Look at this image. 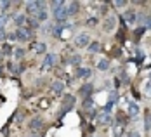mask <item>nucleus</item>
Returning a JSON list of instances; mask_svg holds the SVG:
<instances>
[{
  "instance_id": "nucleus-15",
  "label": "nucleus",
  "mask_w": 151,
  "mask_h": 137,
  "mask_svg": "<svg viewBox=\"0 0 151 137\" xmlns=\"http://www.w3.org/2000/svg\"><path fill=\"white\" fill-rule=\"evenodd\" d=\"M68 62H70L71 66H78V64L82 62V57H80L78 54H73V56H70V59H68Z\"/></svg>"
},
{
  "instance_id": "nucleus-18",
  "label": "nucleus",
  "mask_w": 151,
  "mask_h": 137,
  "mask_svg": "<svg viewBox=\"0 0 151 137\" xmlns=\"http://www.w3.org/2000/svg\"><path fill=\"white\" fill-rule=\"evenodd\" d=\"M109 68V61L108 59H101V61L97 62V70H101V71H106Z\"/></svg>"
},
{
  "instance_id": "nucleus-4",
  "label": "nucleus",
  "mask_w": 151,
  "mask_h": 137,
  "mask_svg": "<svg viewBox=\"0 0 151 137\" xmlns=\"http://www.w3.org/2000/svg\"><path fill=\"white\" fill-rule=\"evenodd\" d=\"M54 17L58 19V21H64L66 17H68V11H66V2L58 7V9H54Z\"/></svg>"
},
{
  "instance_id": "nucleus-10",
  "label": "nucleus",
  "mask_w": 151,
  "mask_h": 137,
  "mask_svg": "<svg viewBox=\"0 0 151 137\" xmlns=\"http://www.w3.org/2000/svg\"><path fill=\"white\" fill-rule=\"evenodd\" d=\"M136 19H137V16L134 11H125V14H123V21H127V23H136Z\"/></svg>"
},
{
  "instance_id": "nucleus-8",
  "label": "nucleus",
  "mask_w": 151,
  "mask_h": 137,
  "mask_svg": "<svg viewBox=\"0 0 151 137\" xmlns=\"http://www.w3.org/2000/svg\"><path fill=\"white\" fill-rule=\"evenodd\" d=\"M28 125H30V128H33V130H42L44 128V120L42 118H33Z\"/></svg>"
},
{
  "instance_id": "nucleus-1",
  "label": "nucleus",
  "mask_w": 151,
  "mask_h": 137,
  "mask_svg": "<svg viewBox=\"0 0 151 137\" xmlns=\"http://www.w3.org/2000/svg\"><path fill=\"white\" fill-rule=\"evenodd\" d=\"M42 9H44V4L42 2H28L26 4V11H28L30 16H37Z\"/></svg>"
},
{
  "instance_id": "nucleus-17",
  "label": "nucleus",
  "mask_w": 151,
  "mask_h": 137,
  "mask_svg": "<svg viewBox=\"0 0 151 137\" xmlns=\"http://www.w3.org/2000/svg\"><path fill=\"white\" fill-rule=\"evenodd\" d=\"M63 89H64V85L61 83L59 80H56V82L52 83V90L56 92V94H61V92H63Z\"/></svg>"
},
{
  "instance_id": "nucleus-37",
  "label": "nucleus",
  "mask_w": 151,
  "mask_h": 137,
  "mask_svg": "<svg viewBox=\"0 0 151 137\" xmlns=\"http://www.w3.org/2000/svg\"><path fill=\"white\" fill-rule=\"evenodd\" d=\"M150 80H151V73H150Z\"/></svg>"
},
{
  "instance_id": "nucleus-3",
  "label": "nucleus",
  "mask_w": 151,
  "mask_h": 137,
  "mask_svg": "<svg viewBox=\"0 0 151 137\" xmlns=\"http://www.w3.org/2000/svg\"><path fill=\"white\" fill-rule=\"evenodd\" d=\"M75 45L76 47H89L91 45V37L87 33H80L75 38Z\"/></svg>"
},
{
  "instance_id": "nucleus-36",
  "label": "nucleus",
  "mask_w": 151,
  "mask_h": 137,
  "mask_svg": "<svg viewBox=\"0 0 151 137\" xmlns=\"http://www.w3.org/2000/svg\"><path fill=\"white\" fill-rule=\"evenodd\" d=\"M130 137H139V134L137 132H130Z\"/></svg>"
},
{
  "instance_id": "nucleus-6",
  "label": "nucleus",
  "mask_w": 151,
  "mask_h": 137,
  "mask_svg": "<svg viewBox=\"0 0 151 137\" xmlns=\"http://www.w3.org/2000/svg\"><path fill=\"white\" fill-rule=\"evenodd\" d=\"M31 50L37 52V54H44L47 50V45L42 44V42H33V44H31Z\"/></svg>"
},
{
  "instance_id": "nucleus-14",
  "label": "nucleus",
  "mask_w": 151,
  "mask_h": 137,
  "mask_svg": "<svg viewBox=\"0 0 151 137\" xmlns=\"http://www.w3.org/2000/svg\"><path fill=\"white\" fill-rule=\"evenodd\" d=\"M116 120H118V125H122V127H125V125H127V120H129V116H127V115H123V113H118V115H116Z\"/></svg>"
},
{
  "instance_id": "nucleus-26",
  "label": "nucleus",
  "mask_w": 151,
  "mask_h": 137,
  "mask_svg": "<svg viewBox=\"0 0 151 137\" xmlns=\"http://www.w3.org/2000/svg\"><path fill=\"white\" fill-rule=\"evenodd\" d=\"M16 57H17V59L24 57V50H23V49H17V50H16Z\"/></svg>"
},
{
  "instance_id": "nucleus-25",
  "label": "nucleus",
  "mask_w": 151,
  "mask_h": 137,
  "mask_svg": "<svg viewBox=\"0 0 151 137\" xmlns=\"http://www.w3.org/2000/svg\"><path fill=\"white\" fill-rule=\"evenodd\" d=\"M122 132H123V127L122 125H116L115 127V137H122Z\"/></svg>"
},
{
  "instance_id": "nucleus-22",
  "label": "nucleus",
  "mask_w": 151,
  "mask_h": 137,
  "mask_svg": "<svg viewBox=\"0 0 151 137\" xmlns=\"http://www.w3.org/2000/svg\"><path fill=\"white\" fill-rule=\"evenodd\" d=\"M115 28V21L113 19H106V23H104V31H111Z\"/></svg>"
},
{
  "instance_id": "nucleus-34",
  "label": "nucleus",
  "mask_w": 151,
  "mask_h": 137,
  "mask_svg": "<svg viewBox=\"0 0 151 137\" xmlns=\"http://www.w3.org/2000/svg\"><path fill=\"white\" fill-rule=\"evenodd\" d=\"M4 23H5V19H4V17H0V31H2V28H4Z\"/></svg>"
},
{
  "instance_id": "nucleus-16",
  "label": "nucleus",
  "mask_w": 151,
  "mask_h": 137,
  "mask_svg": "<svg viewBox=\"0 0 151 137\" xmlns=\"http://www.w3.org/2000/svg\"><path fill=\"white\" fill-rule=\"evenodd\" d=\"M137 113H139L137 104H136V103H130V104H129V116H136Z\"/></svg>"
},
{
  "instance_id": "nucleus-29",
  "label": "nucleus",
  "mask_w": 151,
  "mask_h": 137,
  "mask_svg": "<svg viewBox=\"0 0 151 137\" xmlns=\"http://www.w3.org/2000/svg\"><path fill=\"white\" fill-rule=\"evenodd\" d=\"M142 31H144V28L141 26V28H137V30L134 31V35H136V37H141V35H142Z\"/></svg>"
},
{
  "instance_id": "nucleus-21",
  "label": "nucleus",
  "mask_w": 151,
  "mask_h": 137,
  "mask_svg": "<svg viewBox=\"0 0 151 137\" xmlns=\"http://www.w3.org/2000/svg\"><path fill=\"white\" fill-rule=\"evenodd\" d=\"M144 128L146 130H151V111L146 109V122H144Z\"/></svg>"
},
{
  "instance_id": "nucleus-24",
  "label": "nucleus",
  "mask_w": 151,
  "mask_h": 137,
  "mask_svg": "<svg viewBox=\"0 0 151 137\" xmlns=\"http://www.w3.org/2000/svg\"><path fill=\"white\" fill-rule=\"evenodd\" d=\"M35 17H37L38 21H45V19H47V12H45V11H44V9H42V11H40L38 14L35 16Z\"/></svg>"
},
{
  "instance_id": "nucleus-32",
  "label": "nucleus",
  "mask_w": 151,
  "mask_h": 137,
  "mask_svg": "<svg viewBox=\"0 0 151 137\" xmlns=\"http://www.w3.org/2000/svg\"><path fill=\"white\" fill-rule=\"evenodd\" d=\"M144 23H146V28H150V30H151V19H150V17H148Z\"/></svg>"
},
{
  "instance_id": "nucleus-31",
  "label": "nucleus",
  "mask_w": 151,
  "mask_h": 137,
  "mask_svg": "<svg viewBox=\"0 0 151 137\" xmlns=\"http://www.w3.org/2000/svg\"><path fill=\"white\" fill-rule=\"evenodd\" d=\"M87 23H89V26H94V24H96V19H94V17H91Z\"/></svg>"
},
{
  "instance_id": "nucleus-19",
  "label": "nucleus",
  "mask_w": 151,
  "mask_h": 137,
  "mask_svg": "<svg viewBox=\"0 0 151 137\" xmlns=\"http://www.w3.org/2000/svg\"><path fill=\"white\" fill-rule=\"evenodd\" d=\"M92 106H94V101H92V97L83 99V109H85V111H92Z\"/></svg>"
},
{
  "instance_id": "nucleus-27",
  "label": "nucleus",
  "mask_w": 151,
  "mask_h": 137,
  "mask_svg": "<svg viewBox=\"0 0 151 137\" xmlns=\"http://www.w3.org/2000/svg\"><path fill=\"white\" fill-rule=\"evenodd\" d=\"M115 5H116V7H125V5H127V2H125V0H116V2H115Z\"/></svg>"
},
{
  "instance_id": "nucleus-5",
  "label": "nucleus",
  "mask_w": 151,
  "mask_h": 137,
  "mask_svg": "<svg viewBox=\"0 0 151 137\" xmlns=\"http://www.w3.org/2000/svg\"><path fill=\"white\" fill-rule=\"evenodd\" d=\"M92 90H94V85H92V83H83V85L80 87V92H78V94H80L83 99H87V97L92 95Z\"/></svg>"
},
{
  "instance_id": "nucleus-28",
  "label": "nucleus",
  "mask_w": 151,
  "mask_h": 137,
  "mask_svg": "<svg viewBox=\"0 0 151 137\" xmlns=\"http://www.w3.org/2000/svg\"><path fill=\"white\" fill-rule=\"evenodd\" d=\"M113 57H120V49H118V47L113 49Z\"/></svg>"
},
{
  "instance_id": "nucleus-20",
  "label": "nucleus",
  "mask_w": 151,
  "mask_h": 137,
  "mask_svg": "<svg viewBox=\"0 0 151 137\" xmlns=\"http://www.w3.org/2000/svg\"><path fill=\"white\" fill-rule=\"evenodd\" d=\"M38 23H40V21H38L35 16H30V17H28V26H30V28H38Z\"/></svg>"
},
{
  "instance_id": "nucleus-9",
  "label": "nucleus",
  "mask_w": 151,
  "mask_h": 137,
  "mask_svg": "<svg viewBox=\"0 0 151 137\" xmlns=\"http://www.w3.org/2000/svg\"><path fill=\"white\" fill-rule=\"evenodd\" d=\"M56 61V56L54 54H47L45 56V59H44V64H42V68L44 70H49L50 66H52V62Z\"/></svg>"
},
{
  "instance_id": "nucleus-33",
  "label": "nucleus",
  "mask_w": 151,
  "mask_h": 137,
  "mask_svg": "<svg viewBox=\"0 0 151 137\" xmlns=\"http://www.w3.org/2000/svg\"><path fill=\"white\" fill-rule=\"evenodd\" d=\"M146 92H148V94L151 95V82L148 83V85H146Z\"/></svg>"
},
{
  "instance_id": "nucleus-35",
  "label": "nucleus",
  "mask_w": 151,
  "mask_h": 137,
  "mask_svg": "<svg viewBox=\"0 0 151 137\" xmlns=\"http://www.w3.org/2000/svg\"><path fill=\"white\" fill-rule=\"evenodd\" d=\"M4 38H5V33H4V31H0V40H4Z\"/></svg>"
},
{
  "instance_id": "nucleus-38",
  "label": "nucleus",
  "mask_w": 151,
  "mask_h": 137,
  "mask_svg": "<svg viewBox=\"0 0 151 137\" xmlns=\"http://www.w3.org/2000/svg\"><path fill=\"white\" fill-rule=\"evenodd\" d=\"M87 137H91V136H87Z\"/></svg>"
},
{
  "instance_id": "nucleus-30",
  "label": "nucleus",
  "mask_w": 151,
  "mask_h": 137,
  "mask_svg": "<svg viewBox=\"0 0 151 137\" xmlns=\"http://www.w3.org/2000/svg\"><path fill=\"white\" fill-rule=\"evenodd\" d=\"M4 52H5V54H12V49L9 45H4Z\"/></svg>"
},
{
  "instance_id": "nucleus-12",
  "label": "nucleus",
  "mask_w": 151,
  "mask_h": 137,
  "mask_svg": "<svg viewBox=\"0 0 151 137\" xmlns=\"http://www.w3.org/2000/svg\"><path fill=\"white\" fill-rule=\"evenodd\" d=\"M97 122L101 123V125H106V123H111V116H109L108 113H104V111H103V113H101V115L97 116Z\"/></svg>"
},
{
  "instance_id": "nucleus-23",
  "label": "nucleus",
  "mask_w": 151,
  "mask_h": 137,
  "mask_svg": "<svg viewBox=\"0 0 151 137\" xmlns=\"http://www.w3.org/2000/svg\"><path fill=\"white\" fill-rule=\"evenodd\" d=\"M99 42H92L91 45H89V52H97V50H99Z\"/></svg>"
},
{
  "instance_id": "nucleus-11",
  "label": "nucleus",
  "mask_w": 151,
  "mask_h": 137,
  "mask_svg": "<svg viewBox=\"0 0 151 137\" xmlns=\"http://www.w3.org/2000/svg\"><path fill=\"white\" fill-rule=\"evenodd\" d=\"M78 78H89L91 76V70H87V68H76V73H75Z\"/></svg>"
},
{
  "instance_id": "nucleus-13",
  "label": "nucleus",
  "mask_w": 151,
  "mask_h": 137,
  "mask_svg": "<svg viewBox=\"0 0 151 137\" xmlns=\"http://www.w3.org/2000/svg\"><path fill=\"white\" fill-rule=\"evenodd\" d=\"M63 104H64V108H66V109H68V106L71 108L73 104H75V97H73V95H64Z\"/></svg>"
},
{
  "instance_id": "nucleus-2",
  "label": "nucleus",
  "mask_w": 151,
  "mask_h": 137,
  "mask_svg": "<svg viewBox=\"0 0 151 137\" xmlns=\"http://www.w3.org/2000/svg\"><path fill=\"white\" fill-rule=\"evenodd\" d=\"M14 37H16V40H19V42H28L31 38V33L26 28H17L14 33Z\"/></svg>"
},
{
  "instance_id": "nucleus-7",
  "label": "nucleus",
  "mask_w": 151,
  "mask_h": 137,
  "mask_svg": "<svg viewBox=\"0 0 151 137\" xmlns=\"http://www.w3.org/2000/svg\"><path fill=\"white\" fill-rule=\"evenodd\" d=\"M78 9H80V4L78 2H70V4H66V11H68V16H73L78 12Z\"/></svg>"
}]
</instances>
